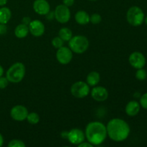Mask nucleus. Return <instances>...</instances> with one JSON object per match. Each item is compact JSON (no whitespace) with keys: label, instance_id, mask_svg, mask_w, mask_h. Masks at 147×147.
Instances as JSON below:
<instances>
[{"label":"nucleus","instance_id":"1a4fd4ad","mask_svg":"<svg viewBox=\"0 0 147 147\" xmlns=\"http://www.w3.org/2000/svg\"><path fill=\"white\" fill-rule=\"evenodd\" d=\"M29 112L27 108L22 105H17L11 109L10 116L17 121H23L27 117Z\"/></svg>","mask_w":147,"mask_h":147},{"label":"nucleus","instance_id":"f03ea898","mask_svg":"<svg viewBox=\"0 0 147 147\" xmlns=\"http://www.w3.org/2000/svg\"><path fill=\"white\" fill-rule=\"evenodd\" d=\"M85 135L88 142L93 146L100 145L107 137L106 126L99 121H93L87 125Z\"/></svg>","mask_w":147,"mask_h":147},{"label":"nucleus","instance_id":"bb28decb","mask_svg":"<svg viewBox=\"0 0 147 147\" xmlns=\"http://www.w3.org/2000/svg\"><path fill=\"white\" fill-rule=\"evenodd\" d=\"M140 105L144 109H147V93H144L140 98Z\"/></svg>","mask_w":147,"mask_h":147},{"label":"nucleus","instance_id":"dca6fc26","mask_svg":"<svg viewBox=\"0 0 147 147\" xmlns=\"http://www.w3.org/2000/svg\"><path fill=\"white\" fill-rule=\"evenodd\" d=\"M75 20L76 22L81 25H85L90 22V15L86 11L80 10L78 11L75 15Z\"/></svg>","mask_w":147,"mask_h":147},{"label":"nucleus","instance_id":"4be33fe9","mask_svg":"<svg viewBox=\"0 0 147 147\" xmlns=\"http://www.w3.org/2000/svg\"><path fill=\"white\" fill-rule=\"evenodd\" d=\"M52 45H53V46L55 48L59 49L60 47H63V45H64V41L58 36V37H55L53 39Z\"/></svg>","mask_w":147,"mask_h":147},{"label":"nucleus","instance_id":"f3484780","mask_svg":"<svg viewBox=\"0 0 147 147\" xmlns=\"http://www.w3.org/2000/svg\"><path fill=\"white\" fill-rule=\"evenodd\" d=\"M29 32H30V31H29L28 26L25 25L22 23L17 25V27L14 30V34L17 38L20 39L24 38V37H27Z\"/></svg>","mask_w":147,"mask_h":147},{"label":"nucleus","instance_id":"c85d7f7f","mask_svg":"<svg viewBox=\"0 0 147 147\" xmlns=\"http://www.w3.org/2000/svg\"><path fill=\"white\" fill-rule=\"evenodd\" d=\"M32 22L31 18L30 17H24L22 19V24H25V25L29 26V24H30V22Z\"/></svg>","mask_w":147,"mask_h":147},{"label":"nucleus","instance_id":"ddd939ff","mask_svg":"<svg viewBox=\"0 0 147 147\" xmlns=\"http://www.w3.org/2000/svg\"><path fill=\"white\" fill-rule=\"evenodd\" d=\"M91 96L95 100L98 102L105 101L109 97V92L103 86H96L91 90Z\"/></svg>","mask_w":147,"mask_h":147},{"label":"nucleus","instance_id":"4468645a","mask_svg":"<svg viewBox=\"0 0 147 147\" xmlns=\"http://www.w3.org/2000/svg\"><path fill=\"white\" fill-rule=\"evenodd\" d=\"M33 9L37 14L46 15L50 11V6L46 0H35L33 3Z\"/></svg>","mask_w":147,"mask_h":147},{"label":"nucleus","instance_id":"9d476101","mask_svg":"<svg viewBox=\"0 0 147 147\" xmlns=\"http://www.w3.org/2000/svg\"><path fill=\"white\" fill-rule=\"evenodd\" d=\"M85 133L79 129H73L67 133V138L70 144L78 145L85 140Z\"/></svg>","mask_w":147,"mask_h":147},{"label":"nucleus","instance_id":"2f4dec72","mask_svg":"<svg viewBox=\"0 0 147 147\" xmlns=\"http://www.w3.org/2000/svg\"><path fill=\"white\" fill-rule=\"evenodd\" d=\"M78 147H93V146L90 143H89L88 142H83L82 143H80V144L78 145Z\"/></svg>","mask_w":147,"mask_h":147},{"label":"nucleus","instance_id":"6e6552de","mask_svg":"<svg viewBox=\"0 0 147 147\" xmlns=\"http://www.w3.org/2000/svg\"><path fill=\"white\" fill-rule=\"evenodd\" d=\"M56 58L60 64H68L73 59V51L69 47L63 46L57 49V51L56 53Z\"/></svg>","mask_w":147,"mask_h":147},{"label":"nucleus","instance_id":"9b49d317","mask_svg":"<svg viewBox=\"0 0 147 147\" xmlns=\"http://www.w3.org/2000/svg\"><path fill=\"white\" fill-rule=\"evenodd\" d=\"M129 61L131 65L136 69L143 68L146 64V58L144 55L139 52L131 53L129 57Z\"/></svg>","mask_w":147,"mask_h":147},{"label":"nucleus","instance_id":"412c9836","mask_svg":"<svg viewBox=\"0 0 147 147\" xmlns=\"http://www.w3.org/2000/svg\"><path fill=\"white\" fill-rule=\"evenodd\" d=\"M27 121L30 123V124L35 125L40 121V116L37 114L35 112H32V113H29L27 115V117L26 119Z\"/></svg>","mask_w":147,"mask_h":147},{"label":"nucleus","instance_id":"e433bc0d","mask_svg":"<svg viewBox=\"0 0 147 147\" xmlns=\"http://www.w3.org/2000/svg\"><path fill=\"white\" fill-rule=\"evenodd\" d=\"M89 1H96V0H89Z\"/></svg>","mask_w":147,"mask_h":147},{"label":"nucleus","instance_id":"f257e3e1","mask_svg":"<svg viewBox=\"0 0 147 147\" xmlns=\"http://www.w3.org/2000/svg\"><path fill=\"white\" fill-rule=\"evenodd\" d=\"M107 135L111 140L116 142L126 140L130 134V126L121 119H113L106 126Z\"/></svg>","mask_w":147,"mask_h":147},{"label":"nucleus","instance_id":"a211bd4d","mask_svg":"<svg viewBox=\"0 0 147 147\" xmlns=\"http://www.w3.org/2000/svg\"><path fill=\"white\" fill-rule=\"evenodd\" d=\"M11 17V10L8 7H1L0 8V23L7 24L10 20Z\"/></svg>","mask_w":147,"mask_h":147},{"label":"nucleus","instance_id":"2eb2a0df","mask_svg":"<svg viewBox=\"0 0 147 147\" xmlns=\"http://www.w3.org/2000/svg\"><path fill=\"white\" fill-rule=\"evenodd\" d=\"M141 105L136 100H131L127 103L126 106V113L129 116H135L140 111Z\"/></svg>","mask_w":147,"mask_h":147},{"label":"nucleus","instance_id":"aec40b11","mask_svg":"<svg viewBox=\"0 0 147 147\" xmlns=\"http://www.w3.org/2000/svg\"><path fill=\"white\" fill-rule=\"evenodd\" d=\"M59 37L64 42L69 41L73 37V32L71 30L67 27H63L59 31Z\"/></svg>","mask_w":147,"mask_h":147},{"label":"nucleus","instance_id":"a878e982","mask_svg":"<svg viewBox=\"0 0 147 147\" xmlns=\"http://www.w3.org/2000/svg\"><path fill=\"white\" fill-rule=\"evenodd\" d=\"M9 85V80L6 77H0V89H4Z\"/></svg>","mask_w":147,"mask_h":147},{"label":"nucleus","instance_id":"7c9ffc66","mask_svg":"<svg viewBox=\"0 0 147 147\" xmlns=\"http://www.w3.org/2000/svg\"><path fill=\"white\" fill-rule=\"evenodd\" d=\"M46 17H47V19L49 20V21H50V20H53V19L55 18L54 11H49V12L46 14Z\"/></svg>","mask_w":147,"mask_h":147},{"label":"nucleus","instance_id":"6ab92c4d","mask_svg":"<svg viewBox=\"0 0 147 147\" xmlns=\"http://www.w3.org/2000/svg\"><path fill=\"white\" fill-rule=\"evenodd\" d=\"M100 76L98 72L96 71H93L90 72L87 76V83L90 86H96L98 83L100 82Z\"/></svg>","mask_w":147,"mask_h":147},{"label":"nucleus","instance_id":"7ed1b4c3","mask_svg":"<svg viewBox=\"0 0 147 147\" xmlns=\"http://www.w3.org/2000/svg\"><path fill=\"white\" fill-rule=\"evenodd\" d=\"M25 71V66L23 63H16L8 69L6 73V78L10 83H20L24 78Z\"/></svg>","mask_w":147,"mask_h":147},{"label":"nucleus","instance_id":"72a5a7b5","mask_svg":"<svg viewBox=\"0 0 147 147\" xmlns=\"http://www.w3.org/2000/svg\"><path fill=\"white\" fill-rule=\"evenodd\" d=\"M3 144H4V138H3L2 135L0 134V147L2 146Z\"/></svg>","mask_w":147,"mask_h":147},{"label":"nucleus","instance_id":"b1692460","mask_svg":"<svg viewBox=\"0 0 147 147\" xmlns=\"http://www.w3.org/2000/svg\"><path fill=\"white\" fill-rule=\"evenodd\" d=\"M9 147H25V144L22 140L13 139L8 144Z\"/></svg>","mask_w":147,"mask_h":147},{"label":"nucleus","instance_id":"423d86ee","mask_svg":"<svg viewBox=\"0 0 147 147\" xmlns=\"http://www.w3.org/2000/svg\"><path fill=\"white\" fill-rule=\"evenodd\" d=\"M90 86L83 81H78L72 85L70 92L74 97L77 98H83L90 93Z\"/></svg>","mask_w":147,"mask_h":147},{"label":"nucleus","instance_id":"5701e85b","mask_svg":"<svg viewBox=\"0 0 147 147\" xmlns=\"http://www.w3.org/2000/svg\"><path fill=\"white\" fill-rule=\"evenodd\" d=\"M136 78L139 80H144L147 78V72L143 68L138 69L136 73Z\"/></svg>","mask_w":147,"mask_h":147},{"label":"nucleus","instance_id":"39448f33","mask_svg":"<svg viewBox=\"0 0 147 147\" xmlns=\"http://www.w3.org/2000/svg\"><path fill=\"white\" fill-rule=\"evenodd\" d=\"M126 19L131 25L138 27L142 24L144 21V14L140 7L134 6L128 10Z\"/></svg>","mask_w":147,"mask_h":147},{"label":"nucleus","instance_id":"0eeeda50","mask_svg":"<svg viewBox=\"0 0 147 147\" xmlns=\"http://www.w3.org/2000/svg\"><path fill=\"white\" fill-rule=\"evenodd\" d=\"M55 18L61 24L67 23L70 19V11L68 7L64 4L57 6L54 11Z\"/></svg>","mask_w":147,"mask_h":147},{"label":"nucleus","instance_id":"20e7f679","mask_svg":"<svg viewBox=\"0 0 147 147\" xmlns=\"http://www.w3.org/2000/svg\"><path fill=\"white\" fill-rule=\"evenodd\" d=\"M69 48L75 53L82 54L88 50L89 41L88 38L83 35H76L69 40Z\"/></svg>","mask_w":147,"mask_h":147},{"label":"nucleus","instance_id":"c9c22d12","mask_svg":"<svg viewBox=\"0 0 147 147\" xmlns=\"http://www.w3.org/2000/svg\"><path fill=\"white\" fill-rule=\"evenodd\" d=\"M145 23H146V24L147 25V17H146V19H145Z\"/></svg>","mask_w":147,"mask_h":147},{"label":"nucleus","instance_id":"473e14b6","mask_svg":"<svg viewBox=\"0 0 147 147\" xmlns=\"http://www.w3.org/2000/svg\"><path fill=\"white\" fill-rule=\"evenodd\" d=\"M7 2V0H0V7L4 6Z\"/></svg>","mask_w":147,"mask_h":147},{"label":"nucleus","instance_id":"f704fd0d","mask_svg":"<svg viewBox=\"0 0 147 147\" xmlns=\"http://www.w3.org/2000/svg\"><path fill=\"white\" fill-rule=\"evenodd\" d=\"M3 74H4V68H3L2 66L0 65V77H1V76H3Z\"/></svg>","mask_w":147,"mask_h":147},{"label":"nucleus","instance_id":"c756f323","mask_svg":"<svg viewBox=\"0 0 147 147\" xmlns=\"http://www.w3.org/2000/svg\"><path fill=\"white\" fill-rule=\"evenodd\" d=\"M63 4L67 7H71V6L73 5L75 2V0H63Z\"/></svg>","mask_w":147,"mask_h":147},{"label":"nucleus","instance_id":"f8f14e48","mask_svg":"<svg viewBox=\"0 0 147 147\" xmlns=\"http://www.w3.org/2000/svg\"><path fill=\"white\" fill-rule=\"evenodd\" d=\"M29 31L32 35L34 37H40L45 33V27L44 24L38 20H32L30 24H29Z\"/></svg>","mask_w":147,"mask_h":147},{"label":"nucleus","instance_id":"393cba45","mask_svg":"<svg viewBox=\"0 0 147 147\" xmlns=\"http://www.w3.org/2000/svg\"><path fill=\"white\" fill-rule=\"evenodd\" d=\"M101 21H102L101 16H100L99 14H97V13L93 14L90 17V22L93 24H99V23H100V22Z\"/></svg>","mask_w":147,"mask_h":147},{"label":"nucleus","instance_id":"cd10ccee","mask_svg":"<svg viewBox=\"0 0 147 147\" xmlns=\"http://www.w3.org/2000/svg\"><path fill=\"white\" fill-rule=\"evenodd\" d=\"M7 32V27L6 24H1L0 23V35L6 34Z\"/></svg>","mask_w":147,"mask_h":147}]
</instances>
